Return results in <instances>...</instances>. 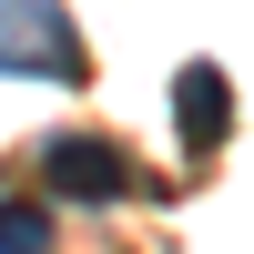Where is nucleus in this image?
<instances>
[{
  "instance_id": "nucleus-3",
  "label": "nucleus",
  "mask_w": 254,
  "mask_h": 254,
  "mask_svg": "<svg viewBox=\"0 0 254 254\" xmlns=\"http://www.w3.org/2000/svg\"><path fill=\"white\" fill-rule=\"evenodd\" d=\"M224 132H234V81H224V61H183L173 71V142L193 163H214Z\"/></svg>"
},
{
  "instance_id": "nucleus-4",
  "label": "nucleus",
  "mask_w": 254,
  "mask_h": 254,
  "mask_svg": "<svg viewBox=\"0 0 254 254\" xmlns=\"http://www.w3.org/2000/svg\"><path fill=\"white\" fill-rule=\"evenodd\" d=\"M61 224L41 214V203H0V254H51Z\"/></svg>"
},
{
  "instance_id": "nucleus-1",
  "label": "nucleus",
  "mask_w": 254,
  "mask_h": 254,
  "mask_svg": "<svg viewBox=\"0 0 254 254\" xmlns=\"http://www.w3.org/2000/svg\"><path fill=\"white\" fill-rule=\"evenodd\" d=\"M0 71L10 81H92L81 20L61 0H0Z\"/></svg>"
},
{
  "instance_id": "nucleus-2",
  "label": "nucleus",
  "mask_w": 254,
  "mask_h": 254,
  "mask_svg": "<svg viewBox=\"0 0 254 254\" xmlns=\"http://www.w3.org/2000/svg\"><path fill=\"white\" fill-rule=\"evenodd\" d=\"M41 183H51V203H132L142 163L122 153L112 132H51L41 142Z\"/></svg>"
}]
</instances>
